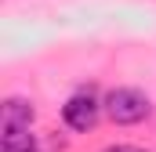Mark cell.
I'll return each instance as SVG.
<instances>
[{
	"instance_id": "cell-5",
	"label": "cell",
	"mask_w": 156,
	"mask_h": 152,
	"mask_svg": "<svg viewBox=\"0 0 156 152\" xmlns=\"http://www.w3.org/2000/svg\"><path fill=\"white\" fill-rule=\"evenodd\" d=\"M102 152H142V149H134V145H109V149H102Z\"/></svg>"
},
{
	"instance_id": "cell-3",
	"label": "cell",
	"mask_w": 156,
	"mask_h": 152,
	"mask_svg": "<svg viewBox=\"0 0 156 152\" xmlns=\"http://www.w3.org/2000/svg\"><path fill=\"white\" fill-rule=\"evenodd\" d=\"M37 119V109L29 98H7L0 105V130H29Z\"/></svg>"
},
{
	"instance_id": "cell-1",
	"label": "cell",
	"mask_w": 156,
	"mask_h": 152,
	"mask_svg": "<svg viewBox=\"0 0 156 152\" xmlns=\"http://www.w3.org/2000/svg\"><path fill=\"white\" fill-rule=\"evenodd\" d=\"M105 116L120 123V127H131V123H142L145 116L153 112V105H149V98L138 91V87H113L109 94H105Z\"/></svg>"
},
{
	"instance_id": "cell-2",
	"label": "cell",
	"mask_w": 156,
	"mask_h": 152,
	"mask_svg": "<svg viewBox=\"0 0 156 152\" xmlns=\"http://www.w3.org/2000/svg\"><path fill=\"white\" fill-rule=\"evenodd\" d=\"M98 116H102V105L94 102V94H83V91L73 94V98L62 105V119H66L73 130H80V134L91 130V127L98 123Z\"/></svg>"
},
{
	"instance_id": "cell-4",
	"label": "cell",
	"mask_w": 156,
	"mask_h": 152,
	"mask_svg": "<svg viewBox=\"0 0 156 152\" xmlns=\"http://www.w3.org/2000/svg\"><path fill=\"white\" fill-rule=\"evenodd\" d=\"M0 152H47L33 130H4L0 134Z\"/></svg>"
}]
</instances>
